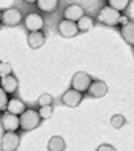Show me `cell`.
Returning a JSON list of instances; mask_svg holds the SVG:
<instances>
[{
  "label": "cell",
  "instance_id": "cell-1",
  "mask_svg": "<svg viewBox=\"0 0 134 151\" xmlns=\"http://www.w3.org/2000/svg\"><path fill=\"white\" fill-rule=\"evenodd\" d=\"M120 17H122V13H118L117 9H114L109 5H106V6H103L99 9L96 19L99 24H104L107 27H115L120 24Z\"/></svg>",
  "mask_w": 134,
  "mask_h": 151
},
{
  "label": "cell",
  "instance_id": "cell-2",
  "mask_svg": "<svg viewBox=\"0 0 134 151\" xmlns=\"http://www.w3.org/2000/svg\"><path fill=\"white\" fill-rule=\"evenodd\" d=\"M19 120H21V129L22 131H32V129H35V127L40 126L41 116H40V113H38V110H35V109H27V110L19 116Z\"/></svg>",
  "mask_w": 134,
  "mask_h": 151
},
{
  "label": "cell",
  "instance_id": "cell-3",
  "mask_svg": "<svg viewBox=\"0 0 134 151\" xmlns=\"http://www.w3.org/2000/svg\"><path fill=\"white\" fill-rule=\"evenodd\" d=\"M92 82L93 80L87 73L79 71V73H76L73 76V79H71V88L76 90V91H79V93H84V91H88Z\"/></svg>",
  "mask_w": 134,
  "mask_h": 151
},
{
  "label": "cell",
  "instance_id": "cell-4",
  "mask_svg": "<svg viewBox=\"0 0 134 151\" xmlns=\"http://www.w3.org/2000/svg\"><path fill=\"white\" fill-rule=\"evenodd\" d=\"M24 27L28 30V33L32 32H41V28L44 27V19L41 14L38 13H28L24 17Z\"/></svg>",
  "mask_w": 134,
  "mask_h": 151
},
{
  "label": "cell",
  "instance_id": "cell-5",
  "mask_svg": "<svg viewBox=\"0 0 134 151\" xmlns=\"http://www.w3.org/2000/svg\"><path fill=\"white\" fill-rule=\"evenodd\" d=\"M22 22V13L17 8H7L2 11V24L7 27H14Z\"/></svg>",
  "mask_w": 134,
  "mask_h": 151
},
{
  "label": "cell",
  "instance_id": "cell-6",
  "mask_svg": "<svg viewBox=\"0 0 134 151\" xmlns=\"http://www.w3.org/2000/svg\"><path fill=\"white\" fill-rule=\"evenodd\" d=\"M2 127L5 129V132H16L17 129H21V120L17 115H13L9 112H3L2 113Z\"/></svg>",
  "mask_w": 134,
  "mask_h": 151
},
{
  "label": "cell",
  "instance_id": "cell-7",
  "mask_svg": "<svg viewBox=\"0 0 134 151\" xmlns=\"http://www.w3.org/2000/svg\"><path fill=\"white\" fill-rule=\"evenodd\" d=\"M19 143H21V137L16 132H5L2 137L0 148H2V151H16Z\"/></svg>",
  "mask_w": 134,
  "mask_h": 151
},
{
  "label": "cell",
  "instance_id": "cell-8",
  "mask_svg": "<svg viewBox=\"0 0 134 151\" xmlns=\"http://www.w3.org/2000/svg\"><path fill=\"white\" fill-rule=\"evenodd\" d=\"M63 16H65L66 21H71V22L78 24L80 19L85 16V11H84V8L80 6L79 3H73V5H68V6L65 8Z\"/></svg>",
  "mask_w": 134,
  "mask_h": 151
},
{
  "label": "cell",
  "instance_id": "cell-9",
  "mask_svg": "<svg viewBox=\"0 0 134 151\" xmlns=\"http://www.w3.org/2000/svg\"><path fill=\"white\" fill-rule=\"evenodd\" d=\"M57 30H59V33L63 38H73L79 33V28H78V24L76 22H71V21H66V19H63V21L59 22V25H57Z\"/></svg>",
  "mask_w": 134,
  "mask_h": 151
},
{
  "label": "cell",
  "instance_id": "cell-10",
  "mask_svg": "<svg viewBox=\"0 0 134 151\" xmlns=\"http://www.w3.org/2000/svg\"><path fill=\"white\" fill-rule=\"evenodd\" d=\"M62 102L68 107H78L80 102H82V93L76 91V90H66V91L62 94Z\"/></svg>",
  "mask_w": 134,
  "mask_h": 151
},
{
  "label": "cell",
  "instance_id": "cell-11",
  "mask_svg": "<svg viewBox=\"0 0 134 151\" xmlns=\"http://www.w3.org/2000/svg\"><path fill=\"white\" fill-rule=\"evenodd\" d=\"M87 93H88V96H92V98H103V96H106V93H107V85H106V82H103V80H93Z\"/></svg>",
  "mask_w": 134,
  "mask_h": 151
},
{
  "label": "cell",
  "instance_id": "cell-12",
  "mask_svg": "<svg viewBox=\"0 0 134 151\" xmlns=\"http://www.w3.org/2000/svg\"><path fill=\"white\" fill-rule=\"evenodd\" d=\"M27 109H25V104H24L19 98H11L8 101V106H7V112L9 113H13V115H17V116H21L24 112H25Z\"/></svg>",
  "mask_w": 134,
  "mask_h": 151
},
{
  "label": "cell",
  "instance_id": "cell-13",
  "mask_svg": "<svg viewBox=\"0 0 134 151\" xmlns=\"http://www.w3.org/2000/svg\"><path fill=\"white\" fill-rule=\"evenodd\" d=\"M0 87H2L8 94H13L14 91H17L19 82L13 74H9V76H7V77H2V80H0Z\"/></svg>",
  "mask_w": 134,
  "mask_h": 151
},
{
  "label": "cell",
  "instance_id": "cell-14",
  "mask_svg": "<svg viewBox=\"0 0 134 151\" xmlns=\"http://www.w3.org/2000/svg\"><path fill=\"white\" fill-rule=\"evenodd\" d=\"M27 42L32 49H38L46 42V35L43 32H32L27 35Z\"/></svg>",
  "mask_w": 134,
  "mask_h": 151
},
{
  "label": "cell",
  "instance_id": "cell-15",
  "mask_svg": "<svg viewBox=\"0 0 134 151\" xmlns=\"http://www.w3.org/2000/svg\"><path fill=\"white\" fill-rule=\"evenodd\" d=\"M120 33L123 36V40H125L130 46L134 47V21H130L128 24L120 27Z\"/></svg>",
  "mask_w": 134,
  "mask_h": 151
},
{
  "label": "cell",
  "instance_id": "cell-16",
  "mask_svg": "<svg viewBox=\"0 0 134 151\" xmlns=\"http://www.w3.org/2000/svg\"><path fill=\"white\" fill-rule=\"evenodd\" d=\"M36 6L43 13H54L59 6V2L57 0H36Z\"/></svg>",
  "mask_w": 134,
  "mask_h": 151
},
{
  "label": "cell",
  "instance_id": "cell-17",
  "mask_svg": "<svg viewBox=\"0 0 134 151\" xmlns=\"http://www.w3.org/2000/svg\"><path fill=\"white\" fill-rule=\"evenodd\" d=\"M65 146H66L65 140H63V137H60V135L51 137L49 142H47V150L49 151H63Z\"/></svg>",
  "mask_w": 134,
  "mask_h": 151
},
{
  "label": "cell",
  "instance_id": "cell-18",
  "mask_svg": "<svg viewBox=\"0 0 134 151\" xmlns=\"http://www.w3.org/2000/svg\"><path fill=\"white\" fill-rule=\"evenodd\" d=\"M95 25V19L92 16H85L80 19V21L78 22V28H79V32H88V30H92Z\"/></svg>",
  "mask_w": 134,
  "mask_h": 151
},
{
  "label": "cell",
  "instance_id": "cell-19",
  "mask_svg": "<svg viewBox=\"0 0 134 151\" xmlns=\"http://www.w3.org/2000/svg\"><path fill=\"white\" fill-rule=\"evenodd\" d=\"M107 5H109L111 8L117 9L118 13H122V11H125V9L128 8L130 2H128V0H111V2H109Z\"/></svg>",
  "mask_w": 134,
  "mask_h": 151
},
{
  "label": "cell",
  "instance_id": "cell-20",
  "mask_svg": "<svg viewBox=\"0 0 134 151\" xmlns=\"http://www.w3.org/2000/svg\"><path fill=\"white\" fill-rule=\"evenodd\" d=\"M125 123H126V120H125V116H123L122 113H117V115H114L111 118V124H112V127H115V129L123 127V126H125Z\"/></svg>",
  "mask_w": 134,
  "mask_h": 151
},
{
  "label": "cell",
  "instance_id": "cell-21",
  "mask_svg": "<svg viewBox=\"0 0 134 151\" xmlns=\"http://www.w3.org/2000/svg\"><path fill=\"white\" fill-rule=\"evenodd\" d=\"M52 102H54V98H52L49 93H43L41 96L38 98V104H40V107L52 106Z\"/></svg>",
  "mask_w": 134,
  "mask_h": 151
},
{
  "label": "cell",
  "instance_id": "cell-22",
  "mask_svg": "<svg viewBox=\"0 0 134 151\" xmlns=\"http://www.w3.org/2000/svg\"><path fill=\"white\" fill-rule=\"evenodd\" d=\"M8 101H9V98H8V93L5 91V90L0 87V110H3V109H7L8 106Z\"/></svg>",
  "mask_w": 134,
  "mask_h": 151
},
{
  "label": "cell",
  "instance_id": "cell-23",
  "mask_svg": "<svg viewBox=\"0 0 134 151\" xmlns=\"http://www.w3.org/2000/svg\"><path fill=\"white\" fill-rule=\"evenodd\" d=\"M9 74H13L11 73V65L7 63V61H0V76H2V77H7Z\"/></svg>",
  "mask_w": 134,
  "mask_h": 151
},
{
  "label": "cell",
  "instance_id": "cell-24",
  "mask_svg": "<svg viewBox=\"0 0 134 151\" xmlns=\"http://www.w3.org/2000/svg\"><path fill=\"white\" fill-rule=\"evenodd\" d=\"M52 112H54L52 106L40 107V110H38V113H40V116H41V120H43V118H51V116H52Z\"/></svg>",
  "mask_w": 134,
  "mask_h": 151
},
{
  "label": "cell",
  "instance_id": "cell-25",
  "mask_svg": "<svg viewBox=\"0 0 134 151\" xmlns=\"http://www.w3.org/2000/svg\"><path fill=\"white\" fill-rule=\"evenodd\" d=\"M96 151H117L115 148H114L112 145H107V143H103V145H99Z\"/></svg>",
  "mask_w": 134,
  "mask_h": 151
},
{
  "label": "cell",
  "instance_id": "cell-26",
  "mask_svg": "<svg viewBox=\"0 0 134 151\" xmlns=\"http://www.w3.org/2000/svg\"><path fill=\"white\" fill-rule=\"evenodd\" d=\"M0 22H2V11H0Z\"/></svg>",
  "mask_w": 134,
  "mask_h": 151
}]
</instances>
